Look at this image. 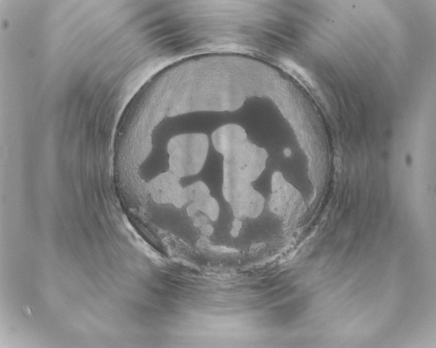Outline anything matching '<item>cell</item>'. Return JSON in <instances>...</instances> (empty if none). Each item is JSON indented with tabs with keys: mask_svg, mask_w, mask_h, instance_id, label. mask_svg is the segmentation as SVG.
I'll return each instance as SVG.
<instances>
[{
	"mask_svg": "<svg viewBox=\"0 0 436 348\" xmlns=\"http://www.w3.org/2000/svg\"><path fill=\"white\" fill-rule=\"evenodd\" d=\"M270 211L282 218H292L301 212L305 206L300 191L279 171L271 177V195L268 202Z\"/></svg>",
	"mask_w": 436,
	"mask_h": 348,
	"instance_id": "3957f363",
	"label": "cell"
},
{
	"mask_svg": "<svg viewBox=\"0 0 436 348\" xmlns=\"http://www.w3.org/2000/svg\"><path fill=\"white\" fill-rule=\"evenodd\" d=\"M208 150L209 139L204 133L172 136L166 146L169 171L179 178L198 174L206 163Z\"/></svg>",
	"mask_w": 436,
	"mask_h": 348,
	"instance_id": "6da1fadb",
	"label": "cell"
},
{
	"mask_svg": "<svg viewBox=\"0 0 436 348\" xmlns=\"http://www.w3.org/2000/svg\"><path fill=\"white\" fill-rule=\"evenodd\" d=\"M232 214L237 218H256L263 212L265 206L264 196L252 186L229 204Z\"/></svg>",
	"mask_w": 436,
	"mask_h": 348,
	"instance_id": "8992f818",
	"label": "cell"
},
{
	"mask_svg": "<svg viewBox=\"0 0 436 348\" xmlns=\"http://www.w3.org/2000/svg\"><path fill=\"white\" fill-rule=\"evenodd\" d=\"M148 191L152 200L159 204H172L180 209L188 204L184 187L180 178L170 171L159 173L148 184Z\"/></svg>",
	"mask_w": 436,
	"mask_h": 348,
	"instance_id": "277c9868",
	"label": "cell"
},
{
	"mask_svg": "<svg viewBox=\"0 0 436 348\" xmlns=\"http://www.w3.org/2000/svg\"><path fill=\"white\" fill-rule=\"evenodd\" d=\"M248 140L246 130L237 124H226L217 128L211 135L215 149L224 156Z\"/></svg>",
	"mask_w": 436,
	"mask_h": 348,
	"instance_id": "5b68a950",
	"label": "cell"
},
{
	"mask_svg": "<svg viewBox=\"0 0 436 348\" xmlns=\"http://www.w3.org/2000/svg\"><path fill=\"white\" fill-rule=\"evenodd\" d=\"M268 157L264 148L247 140L224 156L223 166L252 183L264 172Z\"/></svg>",
	"mask_w": 436,
	"mask_h": 348,
	"instance_id": "7a4b0ae2",
	"label": "cell"
},
{
	"mask_svg": "<svg viewBox=\"0 0 436 348\" xmlns=\"http://www.w3.org/2000/svg\"><path fill=\"white\" fill-rule=\"evenodd\" d=\"M188 204L196 202L211 195L210 188L202 181H197L184 187Z\"/></svg>",
	"mask_w": 436,
	"mask_h": 348,
	"instance_id": "52a82bcc",
	"label": "cell"
},
{
	"mask_svg": "<svg viewBox=\"0 0 436 348\" xmlns=\"http://www.w3.org/2000/svg\"><path fill=\"white\" fill-rule=\"evenodd\" d=\"M242 228V222L239 218H235L232 222V226L230 229V234L232 237H237L239 235L240 231Z\"/></svg>",
	"mask_w": 436,
	"mask_h": 348,
	"instance_id": "ba28073f",
	"label": "cell"
}]
</instances>
